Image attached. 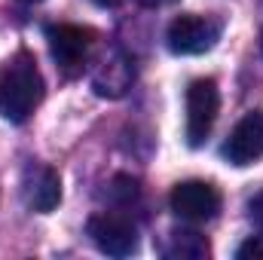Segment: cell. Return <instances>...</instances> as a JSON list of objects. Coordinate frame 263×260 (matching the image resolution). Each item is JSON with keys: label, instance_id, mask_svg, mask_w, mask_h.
<instances>
[{"label": "cell", "instance_id": "obj_9", "mask_svg": "<svg viewBox=\"0 0 263 260\" xmlns=\"http://www.w3.org/2000/svg\"><path fill=\"white\" fill-rule=\"evenodd\" d=\"M25 202L40 214L52 211L62 202V178H59V172L49 169V165H31L25 172Z\"/></svg>", "mask_w": 263, "mask_h": 260}, {"label": "cell", "instance_id": "obj_7", "mask_svg": "<svg viewBox=\"0 0 263 260\" xmlns=\"http://www.w3.org/2000/svg\"><path fill=\"white\" fill-rule=\"evenodd\" d=\"M223 159L233 165H251L263 156V110H248L220 147Z\"/></svg>", "mask_w": 263, "mask_h": 260}, {"label": "cell", "instance_id": "obj_8", "mask_svg": "<svg viewBox=\"0 0 263 260\" xmlns=\"http://www.w3.org/2000/svg\"><path fill=\"white\" fill-rule=\"evenodd\" d=\"M132 77H135V70H132L129 55L120 49H110L92 70V89L101 98H120L132 86Z\"/></svg>", "mask_w": 263, "mask_h": 260}, {"label": "cell", "instance_id": "obj_16", "mask_svg": "<svg viewBox=\"0 0 263 260\" xmlns=\"http://www.w3.org/2000/svg\"><path fill=\"white\" fill-rule=\"evenodd\" d=\"M260 49H263V37H260Z\"/></svg>", "mask_w": 263, "mask_h": 260}, {"label": "cell", "instance_id": "obj_5", "mask_svg": "<svg viewBox=\"0 0 263 260\" xmlns=\"http://www.w3.org/2000/svg\"><path fill=\"white\" fill-rule=\"evenodd\" d=\"M46 43H49V52H52L55 65L62 67L67 77H73V73L83 70V62L89 55L92 31L80 28V25H49L46 28Z\"/></svg>", "mask_w": 263, "mask_h": 260}, {"label": "cell", "instance_id": "obj_6", "mask_svg": "<svg viewBox=\"0 0 263 260\" xmlns=\"http://www.w3.org/2000/svg\"><path fill=\"white\" fill-rule=\"evenodd\" d=\"M168 205L181 220L202 224V220H211L220 211V193L208 181H184L172 190Z\"/></svg>", "mask_w": 263, "mask_h": 260}, {"label": "cell", "instance_id": "obj_10", "mask_svg": "<svg viewBox=\"0 0 263 260\" xmlns=\"http://www.w3.org/2000/svg\"><path fill=\"white\" fill-rule=\"evenodd\" d=\"M159 251L168 260H205L211 248H208V239L199 236L196 230H172Z\"/></svg>", "mask_w": 263, "mask_h": 260}, {"label": "cell", "instance_id": "obj_15", "mask_svg": "<svg viewBox=\"0 0 263 260\" xmlns=\"http://www.w3.org/2000/svg\"><path fill=\"white\" fill-rule=\"evenodd\" d=\"M25 3H37V0H25Z\"/></svg>", "mask_w": 263, "mask_h": 260}, {"label": "cell", "instance_id": "obj_3", "mask_svg": "<svg viewBox=\"0 0 263 260\" xmlns=\"http://www.w3.org/2000/svg\"><path fill=\"white\" fill-rule=\"evenodd\" d=\"M220 114V92H217V83L214 80H193L190 89H187V144L199 147L211 129H214V120Z\"/></svg>", "mask_w": 263, "mask_h": 260}, {"label": "cell", "instance_id": "obj_4", "mask_svg": "<svg viewBox=\"0 0 263 260\" xmlns=\"http://www.w3.org/2000/svg\"><path fill=\"white\" fill-rule=\"evenodd\" d=\"M89 239L98 245V251L110 257H129L138 251V230L126 214L120 211H101L89 217Z\"/></svg>", "mask_w": 263, "mask_h": 260}, {"label": "cell", "instance_id": "obj_11", "mask_svg": "<svg viewBox=\"0 0 263 260\" xmlns=\"http://www.w3.org/2000/svg\"><path fill=\"white\" fill-rule=\"evenodd\" d=\"M236 260H263V236H251L236 248Z\"/></svg>", "mask_w": 263, "mask_h": 260}, {"label": "cell", "instance_id": "obj_14", "mask_svg": "<svg viewBox=\"0 0 263 260\" xmlns=\"http://www.w3.org/2000/svg\"><path fill=\"white\" fill-rule=\"evenodd\" d=\"M95 3H98V6H117L120 0H95Z\"/></svg>", "mask_w": 263, "mask_h": 260}, {"label": "cell", "instance_id": "obj_12", "mask_svg": "<svg viewBox=\"0 0 263 260\" xmlns=\"http://www.w3.org/2000/svg\"><path fill=\"white\" fill-rule=\"evenodd\" d=\"M251 217L257 220V227H263V193L251 199Z\"/></svg>", "mask_w": 263, "mask_h": 260}, {"label": "cell", "instance_id": "obj_13", "mask_svg": "<svg viewBox=\"0 0 263 260\" xmlns=\"http://www.w3.org/2000/svg\"><path fill=\"white\" fill-rule=\"evenodd\" d=\"M141 6H168V3H178V0H138Z\"/></svg>", "mask_w": 263, "mask_h": 260}, {"label": "cell", "instance_id": "obj_2", "mask_svg": "<svg viewBox=\"0 0 263 260\" xmlns=\"http://www.w3.org/2000/svg\"><path fill=\"white\" fill-rule=\"evenodd\" d=\"M220 18H211V15H178L172 25H168V49L175 55H202L208 49H214V43L220 40Z\"/></svg>", "mask_w": 263, "mask_h": 260}, {"label": "cell", "instance_id": "obj_1", "mask_svg": "<svg viewBox=\"0 0 263 260\" xmlns=\"http://www.w3.org/2000/svg\"><path fill=\"white\" fill-rule=\"evenodd\" d=\"M43 92H46V86H43L37 59L28 49L15 52L0 67V117L3 120H9L15 126L25 123L43 101Z\"/></svg>", "mask_w": 263, "mask_h": 260}]
</instances>
